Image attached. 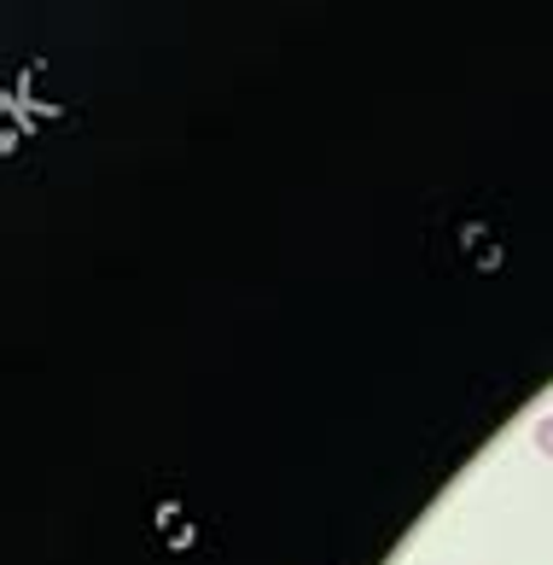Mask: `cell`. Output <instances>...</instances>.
I'll use <instances>...</instances> for the list:
<instances>
[{
    "label": "cell",
    "mask_w": 553,
    "mask_h": 565,
    "mask_svg": "<svg viewBox=\"0 0 553 565\" xmlns=\"http://www.w3.org/2000/svg\"><path fill=\"white\" fill-rule=\"evenodd\" d=\"M536 444H542V449L553 455V420H542V426H536Z\"/></svg>",
    "instance_id": "6da1fadb"
}]
</instances>
